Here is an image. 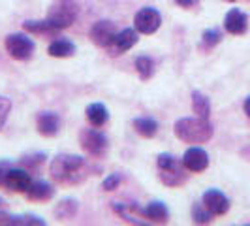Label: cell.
<instances>
[{"label":"cell","instance_id":"4316f807","mask_svg":"<svg viewBox=\"0 0 250 226\" xmlns=\"http://www.w3.org/2000/svg\"><path fill=\"white\" fill-rule=\"evenodd\" d=\"M10 110H12V102L8 100L6 96H0V128L6 123V119L10 115Z\"/></svg>","mask_w":250,"mask_h":226},{"label":"cell","instance_id":"d4e9b609","mask_svg":"<svg viewBox=\"0 0 250 226\" xmlns=\"http://www.w3.org/2000/svg\"><path fill=\"white\" fill-rule=\"evenodd\" d=\"M220 40H222V34H220V30L218 28H209V30H205L203 32V36H201V42H203V45L205 47H214L216 44H220Z\"/></svg>","mask_w":250,"mask_h":226},{"label":"cell","instance_id":"cb8c5ba5","mask_svg":"<svg viewBox=\"0 0 250 226\" xmlns=\"http://www.w3.org/2000/svg\"><path fill=\"white\" fill-rule=\"evenodd\" d=\"M75 211H77V202L75 200H64L59 203V207L55 209V213L59 219H70L74 217Z\"/></svg>","mask_w":250,"mask_h":226},{"label":"cell","instance_id":"8fae6325","mask_svg":"<svg viewBox=\"0 0 250 226\" xmlns=\"http://www.w3.org/2000/svg\"><path fill=\"white\" fill-rule=\"evenodd\" d=\"M224 28L229 34H233V36L245 34L249 30V17H247V13L237 10V8L229 10L224 17Z\"/></svg>","mask_w":250,"mask_h":226},{"label":"cell","instance_id":"52a82bcc","mask_svg":"<svg viewBox=\"0 0 250 226\" xmlns=\"http://www.w3.org/2000/svg\"><path fill=\"white\" fill-rule=\"evenodd\" d=\"M134 25H136V30L141 32V34H152L162 25V15L154 8H141L136 13Z\"/></svg>","mask_w":250,"mask_h":226},{"label":"cell","instance_id":"6da1fadb","mask_svg":"<svg viewBox=\"0 0 250 226\" xmlns=\"http://www.w3.org/2000/svg\"><path fill=\"white\" fill-rule=\"evenodd\" d=\"M173 132L185 143H205L213 138V125L203 117H185L179 119L173 126Z\"/></svg>","mask_w":250,"mask_h":226},{"label":"cell","instance_id":"4fadbf2b","mask_svg":"<svg viewBox=\"0 0 250 226\" xmlns=\"http://www.w3.org/2000/svg\"><path fill=\"white\" fill-rule=\"evenodd\" d=\"M138 44V30L134 28H123L121 32H117L115 42L109 49L113 51V55H123L128 49H132Z\"/></svg>","mask_w":250,"mask_h":226},{"label":"cell","instance_id":"d6986e66","mask_svg":"<svg viewBox=\"0 0 250 226\" xmlns=\"http://www.w3.org/2000/svg\"><path fill=\"white\" fill-rule=\"evenodd\" d=\"M132 125L136 128V132L143 138H152L158 132V123L152 117H138V119H134Z\"/></svg>","mask_w":250,"mask_h":226},{"label":"cell","instance_id":"83f0119b","mask_svg":"<svg viewBox=\"0 0 250 226\" xmlns=\"http://www.w3.org/2000/svg\"><path fill=\"white\" fill-rule=\"evenodd\" d=\"M45 160V155H42V153H36V155H30V157H25V160L23 164H26L28 168H34L38 164H42Z\"/></svg>","mask_w":250,"mask_h":226},{"label":"cell","instance_id":"8992f818","mask_svg":"<svg viewBox=\"0 0 250 226\" xmlns=\"http://www.w3.org/2000/svg\"><path fill=\"white\" fill-rule=\"evenodd\" d=\"M79 143H81V147L85 153H88L90 157H102L105 149H107V138L98 132V130H94V128H85V130H81V134H79Z\"/></svg>","mask_w":250,"mask_h":226},{"label":"cell","instance_id":"5b68a950","mask_svg":"<svg viewBox=\"0 0 250 226\" xmlns=\"http://www.w3.org/2000/svg\"><path fill=\"white\" fill-rule=\"evenodd\" d=\"M4 47L10 53V57L15 61H26L32 57V53L36 49V44L32 38L25 36V34H10L4 42Z\"/></svg>","mask_w":250,"mask_h":226},{"label":"cell","instance_id":"7402d4cb","mask_svg":"<svg viewBox=\"0 0 250 226\" xmlns=\"http://www.w3.org/2000/svg\"><path fill=\"white\" fill-rule=\"evenodd\" d=\"M136 70H138L139 77L143 81H147L154 74V61L149 59V57H145V55H141V57L136 59Z\"/></svg>","mask_w":250,"mask_h":226},{"label":"cell","instance_id":"7c38bea8","mask_svg":"<svg viewBox=\"0 0 250 226\" xmlns=\"http://www.w3.org/2000/svg\"><path fill=\"white\" fill-rule=\"evenodd\" d=\"M32 179H30V174L23 170V168H10L8 174H6V187L15 190V192H26V188L30 187Z\"/></svg>","mask_w":250,"mask_h":226},{"label":"cell","instance_id":"5bb4252c","mask_svg":"<svg viewBox=\"0 0 250 226\" xmlns=\"http://www.w3.org/2000/svg\"><path fill=\"white\" fill-rule=\"evenodd\" d=\"M36 126H38V132H40L42 136H47V138H53V136H57V132H59V126H61V121H59L57 113H53V112H43V113H40V115H38Z\"/></svg>","mask_w":250,"mask_h":226},{"label":"cell","instance_id":"f546056e","mask_svg":"<svg viewBox=\"0 0 250 226\" xmlns=\"http://www.w3.org/2000/svg\"><path fill=\"white\" fill-rule=\"evenodd\" d=\"M177 4L181 6V8H192L194 4H198L200 0H175Z\"/></svg>","mask_w":250,"mask_h":226},{"label":"cell","instance_id":"7a4b0ae2","mask_svg":"<svg viewBox=\"0 0 250 226\" xmlns=\"http://www.w3.org/2000/svg\"><path fill=\"white\" fill-rule=\"evenodd\" d=\"M85 168V158L77 155H59L51 162V176L59 183H77V177Z\"/></svg>","mask_w":250,"mask_h":226},{"label":"cell","instance_id":"3957f363","mask_svg":"<svg viewBox=\"0 0 250 226\" xmlns=\"http://www.w3.org/2000/svg\"><path fill=\"white\" fill-rule=\"evenodd\" d=\"M75 19H77V4L74 0H57V2L51 4L47 21L57 30L68 28Z\"/></svg>","mask_w":250,"mask_h":226},{"label":"cell","instance_id":"277c9868","mask_svg":"<svg viewBox=\"0 0 250 226\" xmlns=\"http://www.w3.org/2000/svg\"><path fill=\"white\" fill-rule=\"evenodd\" d=\"M158 168H160V179L169 187H177L183 185L187 181V174H185V164L179 162L173 155L169 153H162L158 155Z\"/></svg>","mask_w":250,"mask_h":226},{"label":"cell","instance_id":"ba28073f","mask_svg":"<svg viewBox=\"0 0 250 226\" xmlns=\"http://www.w3.org/2000/svg\"><path fill=\"white\" fill-rule=\"evenodd\" d=\"M117 25L113 23V21H98V23H94L92 28H90V40L98 45V47H105V49H109L113 45V42H115V36H117Z\"/></svg>","mask_w":250,"mask_h":226},{"label":"cell","instance_id":"4dcf8cb0","mask_svg":"<svg viewBox=\"0 0 250 226\" xmlns=\"http://www.w3.org/2000/svg\"><path fill=\"white\" fill-rule=\"evenodd\" d=\"M245 113H247V115L250 117V96L247 98V100H245Z\"/></svg>","mask_w":250,"mask_h":226},{"label":"cell","instance_id":"2e32d148","mask_svg":"<svg viewBox=\"0 0 250 226\" xmlns=\"http://www.w3.org/2000/svg\"><path fill=\"white\" fill-rule=\"evenodd\" d=\"M47 53H49L51 57H55V59H66V57H72L75 53V45L70 42V40H55V42H51L49 47H47Z\"/></svg>","mask_w":250,"mask_h":226},{"label":"cell","instance_id":"e0dca14e","mask_svg":"<svg viewBox=\"0 0 250 226\" xmlns=\"http://www.w3.org/2000/svg\"><path fill=\"white\" fill-rule=\"evenodd\" d=\"M109 119V113H107V108L100 104V102H94L87 108V121L92 126H104Z\"/></svg>","mask_w":250,"mask_h":226},{"label":"cell","instance_id":"9c48e42d","mask_svg":"<svg viewBox=\"0 0 250 226\" xmlns=\"http://www.w3.org/2000/svg\"><path fill=\"white\" fill-rule=\"evenodd\" d=\"M183 164H185V168H187L188 172L200 174L203 170H207V166H209V155H207L205 149L194 145V147H190V149L185 151V155H183Z\"/></svg>","mask_w":250,"mask_h":226},{"label":"cell","instance_id":"9a60e30c","mask_svg":"<svg viewBox=\"0 0 250 226\" xmlns=\"http://www.w3.org/2000/svg\"><path fill=\"white\" fill-rule=\"evenodd\" d=\"M53 194H55V188L51 187L47 181H34V183H30V187L26 188L28 200L34 202H47L53 198Z\"/></svg>","mask_w":250,"mask_h":226},{"label":"cell","instance_id":"1f68e13d","mask_svg":"<svg viewBox=\"0 0 250 226\" xmlns=\"http://www.w3.org/2000/svg\"><path fill=\"white\" fill-rule=\"evenodd\" d=\"M0 203H2V198H0Z\"/></svg>","mask_w":250,"mask_h":226},{"label":"cell","instance_id":"30bf717a","mask_svg":"<svg viewBox=\"0 0 250 226\" xmlns=\"http://www.w3.org/2000/svg\"><path fill=\"white\" fill-rule=\"evenodd\" d=\"M203 205L213 215H224L229 209V200L224 192H220L216 188H209L203 192Z\"/></svg>","mask_w":250,"mask_h":226},{"label":"cell","instance_id":"484cf974","mask_svg":"<svg viewBox=\"0 0 250 226\" xmlns=\"http://www.w3.org/2000/svg\"><path fill=\"white\" fill-rule=\"evenodd\" d=\"M121 181H123V176H121V174H111V176H107L104 179L102 188H104V190H115V188H119Z\"/></svg>","mask_w":250,"mask_h":226},{"label":"cell","instance_id":"ac0fdd59","mask_svg":"<svg viewBox=\"0 0 250 226\" xmlns=\"http://www.w3.org/2000/svg\"><path fill=\"white\" fill-rule=\"evenodd\" d=\"M143 215L150 221H154V223H166L169 219V209L162 202H150L149 205L143 209Z\"/></svg>","mask_w":250,"mask_h":226},{"label":"cell","instance_id":"603a6c76","mask_svg":"<svg viewBox=\"0 0 250 226\" xmlns=\"http://www.w3.org/2000/svg\"><path fill=\"white\" fill-rule=\"evenodd\" d=\"M192 217H194V223H198V225H207V223H211V217L213 213L203 205V202L201 203H194V207H192Z\"/></svg>","mask_w":250,"mask_h":226},{"label":"cell","instance_id":"f1b7e54d","mask_svg":"<svg viewBox=\"0 0 250 226\" xmlns=\"http://www.w3.org/2000/svg\"><path fill=\"white\" fill-rule=\"evenodd\" d=\"M13 164L10 160H0V185H4L6 183V174H8V170L12 168Z\"/></svg>","mask_w":250,"mask_h":226},{"label":"cell","instance_id":"ffe728a7","mask_svg":"<svg viewBox=\"0 0 250 226\" xmlns=\"http://www.w3.org/2000/svg\"><path fill=\"white\" fill-rule=\"evenodd\" d=\"M192 110H194V113H198V117L209 119V113H211V102H209V98H207L203 92L194 90V92H192Z\"/></svg>","mask_w":250,"mask_h":226},{"label":"cell","instance_id":"44dd1931","mask_svg":"<svg viewBox=\"0 0 250 226\" xmlns=\"http://www.w3.org/2000/svg\"><path fill=\"white\" fill-rule=\"evenodd\" d=\"M23 28L26 32H32V34H55L57 28L49 25V21H25Z\"/></svg>","mask_w":250,"mask_h":226}]
</instances>
